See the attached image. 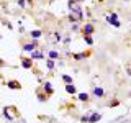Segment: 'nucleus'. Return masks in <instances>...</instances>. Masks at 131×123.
<instances>
[{"mask_svg":"<svg viewBox=\"0 0 131 123\" xmlns=\"http://www.w3.org/2000/svg\"><path fill=\"white\" fill-rule=\"evenodd\" d=\"M57 57H59V54H57V51H49V59H57Z\"/></svg>","mask_w":131,"mask_h":123,"instance_id":"18","label":"nucleus"},{"mask_svg":"<svg viewBox=\"0 0 131 123\" xmlns=\"http://www.w3.org/2000/svg\"><path fill=\"white\" fill-rule=\"evenodd\" d=\"M75 2H77V3H82V2H84V0H75Z\"/></svg>","mask_w":131,"mask_h":123,"instance_id":"26","label":"nucleus"},{"mask_svg":"<svg viewBox=\"0 0 131 123\" xmlns=\"http://www.w3.org/2000/svg\"><path fill=\"white\" fill-rule=\"evenodd\" d=\"M69 10H71L72 13H82L80 3H77L75 0H69Z\"/></svg>","mask_w":131,"mask_h":123,"instance_id":"1","label":"nucleus"},{"mask_svg":"<svg viewBox=\"0 0 131 123\" xmlns=\"http://www.w3.org/2000/svg\"><path fill=\"white\" fill-rule=\"evenodd\" d=\"M7 85H8V89H15V90H20V89H21V85H20L18 80H8Z\"/></svg>","mask_w":131,"mask_h":123,"instance_id":"7","label":"nucleus"},{"mask_svg":"<svg viewBox=\"0 0 131 123\" xmlns=\"http://www.w3.org/2000/svg\"><path fill=\"white\" fill-rule=\"evenodd\" d=\"M90 56V53L89 51H85V53H77V54H72V57L75 61H82V59H85V57H89Z\"/></svg>","mask_w":131,"mask_h":123,"instance_id":"6","label":"nucleus"},{"mask_svg":"<svg viewBox=\"0 0 131 123\" xmlns=\"http://www.w3.org/2000/svg\"><path fill=\"white\" fill-rule=\"evenodd\" d=\"M46 66H48V69L49 71H54V67H56V63L52 59H46Z\"/></svg>","mask_w":131,"mask_h":123,"instance_id":"15","label":"nucleus"},{"mask_svg":"<svg viewBox=\"0 0 131 123\" xmlns=\"http://www.w3.org/2000/svg\"><path fill=\"white\" fill-rule=\"evenodd\" d=\"M108 105H110V107H116V105H120V102H118V98H115V100H112Z\"/></svg>","mask_w":131,"mask_h":123,"instance_id":"20","label":"nucleus"},{"mask_svg":"<svg viewBox=\"0 0 131 123\" xmlns=\"http://www.w3.org/2000/svg\"><path fill=\"white\" fill-rule=\"evenodd\" d=\"M43 90L46 92V95H52V94H54V89H52L51 82H44V84H43Z\"/></svg>","mask_w":131,"mask_h":123,"instance_id":"5","label":"nucleus"},{"mask_svg":"<svg viewBox=\"0 0 131 123\" xmlns=\"http://www.w3.org/2000/svg\"><path fill=\"white\" fill-rule=\"evenodd\" d=\"M72 30H74V31H77V30H79V25L74 23V25H72Z\"/></svg>","mask_w":131,"mask_h":123,"instance_id":"24","label":"nucleus"},{"mask_svg":"<svg viewBox=\"0 0 131 123\" xmlns=\"http://www.w3.org/2000/svg\"><path fill=\"white\" fill-rule=\"evenodd\" d=\"M129 95H131V90H129Z\"/></svg>","mask_w":131,"mask_h":123,"instance_id":"27","label":"nucleus"},{"mask_svg":"<svg viewBox=\"0 0 131 123\" xmlns=\"http://www.w3.org/2000/svg\"><path fill=\"white\" fill-rule=\"evenodd\" d=\"M84 39H85V43H87L89 46H93V38L92 36H84Z\"/></svg>","mask_w":131,"mask_h":123,"instance_id":"16","label":"nucleus"},{"mask_svg":"<svg viewBox=\"0 0 131 123\" xmlns=\"http://www.w3.org/2000/svg\"><path fill=\"white\" fill-rule=\"evenodd\" d=\"M93 95L98 97V98H102V97H105V90L102 87H95V89H93Z\"/></svg>","mask_w":131,"mask_h":123,"instance_id":"10","label":"nucleus"},{"mask_svg":"<svg viewBox=\"0 0 131 123\" xmlns=\"http://www.w3.org/2000/svg\"><path fill=\"white\" fill-rule=\"evenodd\" d=\"M31 59H43V53H41V51H36V49H35V51L31 53Z\"/></svg>","mask_w":131,"mask_h":123,"instance_id":"12","label":"nucleus"},{"mask_svg":"<svg viewBox=\"0 0 131 123\" xmlns=\"http://www.w3.org/2000/svg\"><path fill=\"white\" fill-rule=\"evenodd\" d=\"M106 22H108L110 25H113V26H116V28L121 26V23H120V20H118V15L116 13H112L110 16H106Z\"/></svg>","mask_w":131,"mask_h":123,"instance_id":"2","label":"nucleus"},{"mask_svg":"<svg viewBox=\"0 0 131 123\" xmlns=\"http://www.w3.org/2000/svg\"><path fill=\"white\" fill-rule=\"evenodd\" d=\"M21 66L25 69H31L33 67V59L31 57H26V59H21Z\"/></svg>","mask_w":131,"mask_h":123,"instance_id":"9","label":"nucleus"},{"mask_svg":"<svg viewBox=\"0 0 131 123\" xmlns=\"http://www.w3.org/2000/svg\"><path fill=\"white\" fill-rule=\"evenodd\" d=\"M18 5L21 8H26V0H18Z\"/></svg>","mask_w":131,"mask_h":123,"instance_id":"21","label":"nucleus"},{"mask_svg":"<svg viewBox=\"0 0 131 123\" xmlns=\"http://www.w3.org/2000/svg\"><path fill=\"white\" fill-rule=\"evenodd\" d=\"M38 98H39L41 102H46V95H44V94H39V95H38Z\"/></svg>","mask_w":131,"mask_h":123,"instance_id":"22","label":"nucleus"},{"mask_svg":"<svg viewBox=\"0 0 131 123\" xmlns=\"http://www.w3.org/2000/svg\"><path fill=\"white\" fill-rule=\"evenodd\" d=\"M41 35H43V31H41V30H33V31H31V38H33V39L41 38Z\"/></svg>","mask_w":131,"mask_h":123,"instance_id":"13","label":"nucleus"},{"mask_svg":"<svg viewBox=\"0 0 131 123\" xmlns=\"http://www.w3.org/2000/svg\"><path fill=\"white\" fill-rule=\"evenodd\" d=\"M93 31H95V26H93L92 23H85L84 26H82V33H84V36H92Z\"/></svg>","mask_w":131,"mask_h":123,"instance_id":"3","label":"nucleus"},{"mask_svg":"<svg viewBox=\"0 0 131 123\" xmlns=\"http://www.w3.org/2000/svg\"><path fill=\"white\" fill-rule=\"evenodd\" d=\"M3 117H5V118H8V120H12V121H13V117H12V115L8 113V110H7V108H5V112H3Z\"/></svg>","mask_w":131,"mask_h":123,"instance_id":"19","label":"nucleus"},{"mask_svg":"<svg viewBox=\"0 0 131 123\" xmlns=\"http://www.w3.org/2000/svg\"><path fill=\"white\" fill-rule=\"evenodd\" d=\"M3 66H5V61H3V59H0V67H3Z\"/></svg>","mask_w":131,"mask_h":123,"instance_id":"25","label":"nucleus"},{"mask_svg":"<svg viewBox=\"0 0 131 123\" xmlns=\"http://www.w3.org/2000/svg\"><path fill=\"white\" fill-rule=\"evenodd\" d=\"M82 121L87 123V121H89V115H84V117H82Z\"/></svg>","mask_w":131,"mask_h":123,"instance_id":"23","label":"nucleus"},{"mask_svg":"<svg viewBox=\"0 0 131 123\" xmlns=\"http://www.w3.org/2000/svg\"><path fill=\"white\" fill-rule=\"evenodd\" d=\"M79 100H80V102H89V100H90L89 94H85V92H80V94H79Z\"/></svg>","mask_w":131,"mask_h":123,"instance_id":"14","label":"nucleus"},{"mask_svg":"<svg viewBox=\"0 0 131 123\" xmlns=\"http://www.w3.org/2000/svg\"><path fill=\"white\" fill-rule=\"evenodd\" d=\"M66 92H67V94H71V95H74V94L77 92V89L74 87L72 84H67V85H66Z\"/></svg>","mask_w":131,"mask_h":123,"instance_id":"11","label":"nucleus"},{"mask_svg":"<svg viewBox=\"0 0 131 123\" xmlns=\"http://www.w3.org/2000/svg\"><path fill=\"white\" fill-rule=\"evenodd\" d=\"M36 48H38V43H36V39L33 41V43H25V44H23V51H28V53H33Z\"/></svg>","mask_w":131,"mask_h":123,"instance_id":"4","label":"nucleus"},{"mask_svg":"<svg viewBox=\"0 0 131 123\" xmlns=\"http://www.w3.org/2000/svg\"><path fill=\"white\" fill-rule=\"evenodd\" d=\"M102 120V115L100 113H92V115H89V123H97V121H100Z\"/></svg>","mask_w":131,"mask_h":123,"instance_id":"8","label":"nucleus"},{"mask_svg":"<svg viewBox=\"0 0 131 123\" xmlns=\"http://www.w3.org/2000/svg\"><path fill=\"white\" fill-rule=\"evenodd\" d=\"M62 80L66 82V84H72V77L67 76V74H64V76H62Z\"/></svg>","mask_w":131,"mask_h":123,"instance_id":"17","label":"nucleus"}]
</instances>
